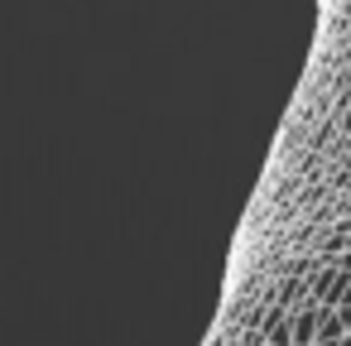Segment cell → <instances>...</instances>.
<instances>
[{
  "label": "cell",
  "instance_id": "cell-1",
  "mask_svg": "<svg viewBox=\"0 0 351 346\" xmlns=\"http://www.w3.org/2000/svg\"><path fill=\"white\" fill-rule=\"evenodd\" d=\"M269 346H293V322H289V312H274V322H269Z\"/></svg>",
  "mask_w": 351,
  "mask_h": 346
},
{
  "label": "cell",
  "instance_id": "cell-2",
  "mask_svg": "<svg viewBox=\"0 0 351 346\" xmlns=\"http://www.w3.org/2000/svg\"><path fill=\"white\" fill-rule=\"evenodd\" d=\"M337 264H341V269L351 274V245H346V250H337Z\"/></svg>",
  "mask_w": 351,
  "mask_h": 346
},
{
  "label": "cell",
  "instance_id": "cell-4",
  "mask_svg": "<svg viewBox=\"0 0 351 346\" xmlns=\"http://www.w3.org/2000/svg\"><path fill=\"white\" fill-rule=\"evenodd\" d=\"M337 346H351V332H346V336H341V341H337Z\"/></svg>",
  "mask_w": 351,
  "mask_h": 346
},
{
  "label": "cell",
  "instance_id": "cell-3",
  "mask_svg": "<svg viewBox=\"0 0 351 346\" xmlns=\"http://www.w3.org/2000/svg\"><path fill=\"white\" fill-rule=\"evenodd\" d=\"M337 308H351V274H346V284H341V303Z\"/></svg>",
  "mask_w": 351,
  "mask_h": 346
}]
</instances>
